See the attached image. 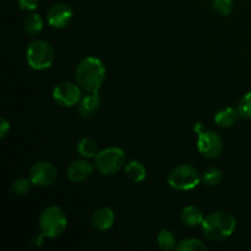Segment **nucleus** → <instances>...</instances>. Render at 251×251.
<instances>
[{
    "mask_svg": "<svg viewBox=\"0 0 251 251\" xmlns=\"http://www.w3.org/2000/svg\"><path fill=\"white\" fill-rule=\"evenodd\" d=\"M237 109L239 112L240 117L251 119V91L243 96L242 100L238 103Z\"/></svg>",
    "mask_w": 251,
    "mask_h": 251,
    "instance_id": "b1692460",
    "label": "nucleus"
},
{
    "mask_svg": "<svg viewBox=\"0 0 251 251\" xmlns=\"http://www.w3.org/2000/svg\"><path fill=\"white\" fill-rule=\"evenodd\" d=\"M157 244L164 251H171L176 248V235L168 229H162L157 235Z\"/></svg>",
    "mask_w": 251,
    "mask_h": 251,
    "instance_id": "aec40b11",
    "label": "nucleus"
},
{
    "mask_svg": "<svg viewBox=\"0 0 251 251\" xmlns=\"http://www.w3.org/2000/svg\"><path fill=\"white\" fill-rule=\"evenodd\" d=\"M167 181L174 190L189 191L195 189L201 183V176L194 166L180 164L172 169Z\"/></svg>",
    "mask_w": 251,
    "mask_h": 251,
    "instance_id": "39448f33",
    "label": "nucleus"
},
{
    "mask_svg": "<svg viewBox=\"0 0 251 251\" xmlns=\"http://www.w3.org/2000/svg\"><path fill=\"white\" fill-rule=\"evenodd\" d=\"M100 104V96L98 92L87 93L78 102L77 112L82 118H90L97 112Z\"/></svg>",
    "mask_w": 251,
    "mask_h": 251,
    "instance_id": "ddd939ff",
    "label": "nucleus"
},
{
    "mask_svg": "<svg viewBox=\"0 0 251 251\" xmlns=\"http://www.w3.org/2000/svg\"><path fill=\"white\" fill-rule=\"evenodd\" d=\"M68 227V217L59 206H48L39 216V229L47 238H56Z\"/></svg>",
    "mask_w": 251,
    "mask_h": 251,
    "instance_id": "20e7f679",
    "label": "nucleus"
},
{
    "mask_svg": "<svg viewBox=\"0 0 251 251\" xmlns=\"http://www.w3.org/2000/svg\"><path fill=\"white\" fill-rule=\"evenodd\" d=\"M213 9L222 16H229L234 9L233 0H213Z\"/></svg>",
    "mask_w": 251,
    "mask_h": 251,
    "instance_id": "5701e85b",
    "label": "nucleus"
},
{
    "mask_svg": "<svg viewBox=\"0 0 251 251\" xmlns=\"http://www.w3.org/2000/svg\"><path fill=\"white\" fill-rule=\"evenodd\" d=\"M76 83L86 93L98 92L105 80V66L100 59L87 56L75 69Z\"/></svg>",
    "mask_w": 251,
    "mask_h": 251,
    "instance_id": "f257e3e1",
    "label": "nucleus"
},
{
    "mask_svg": "<svg viewBox=\"0 0 251 251\" xmlns=\"http://www.w3.org/2000/svg\"><path fill=\"white\" fill-rule=\"evenodd\" d=\"M17 4L22 11L31 12L38 7L39 0H17Z\"/></svg>",
    "mask_w": 251,
    "mask_h": 251,
    "instance_id": "393cba45",
    "label": "nucleus"
},
{
    "mask_svg": "<svg viewBox=\"0 0 251 251\" xmlns=\"http://www.w3.org/2000/svg\"><path fill=\"white\" fill-rule=\"evenodd\" d=\"M81 91H82V88L77 83L63 81L54 87L53 100H55L56 104L61 105V107H74V105L78 104V102L82 98Z\"/></svg>",
    "mask_w": 251,
    "mask_h": 251,
    "instance_id": "0eeeda50",
    "label": "nucleus"
},
{
    "mask_svg": "<svg viewBox=\"0 0 251 251\" xmlns=\"http://www.w3.org/2000/svg\"><path fill=\"white\" fill-rule=\"evenodd\" d=\"M125 176L134 183H142L147 176L146 167L139 161H130L125 166Z\"/></svg>",
    "mask_w": 251,
    "mask_h": 251,
    "instance_id": "dca6fc26",
    "label": "nucleus"
},
{
    "mask_svg": "<svg viewBox=\"0 0 251 251\" xmlns=\"http://www.w3.org/2000/svg\"><path fill=\"white\" fill-rule=\"evenodd\" d=\"M126 156L119 147L100 150L95 157V168L103 176H113L125 166Z\"/></svg>",
    "mask_w": 251,
    "mask_h": 251,
    "instance_id": "423d86ee",
    "label": "nucleus"
},
{
    "mask_svg": "<svg viewBox=\"0 0 251 251\" xmlns=\"http://www.w3.org/2000/svg\"><path fill=\"white\" fill-rule=\"evenodd\" d=\"M93 173V166L86 159H76L68 167L66 176L73 183H82Z\"/></svg>",
    "mask_w": 251,
    "mask_h": 251,
    "instance_id": "9b49d317",
    "label": "nucleus"
},
{
    "mask_svg": "<svg viewBox=\"0 0 251 251\" xmlns=\"http://www.w3.org/2000/svg\"><path fill=\"white\" fill-rule=\"evenodd\" d=\"M115 222L114 211L110 207H100L93 212L91 217V225L98 232H105L110 229Z\"/></svg>",
    "mask_w": 251,
    "mask_h": 251,
    "instance_id": "f8f14e48",
    "label": "nucleus"
},
{
    "mask_svg": "<svg viewBox=\"0 0 251 251\" xmlns=\"http://www.w3.org/2000/svg\"><path fill=\"white\" fill-rule=\"evenodd\" d=\"M176 251H206L207 250V245L200 239L196 238H189V239H184L176 245Z\"/></svg>",
    "mask_w": 251,
    "mask_h": 251,
    "instance_id": "412c9836",
    "label": "nucleus"
},
{
    "mask_svg": "<svg viewBox=\"0 0 251 251\" xmlns=\"http://www.w3.org/2000/svg\"><path fill=\"white\" fill-rule=\"evenodd\" d=\"M76 151L83 158H95L100 150H98L95 140L90 139V137H83L76 145Z\"/></svg>",
    "mask_w": 251,
    "mask_h": 251,
    "instance_id": "f3484780",
    "label": "nucleus"
},
{
    "mask_svg": "<svg viewBox=\"0 0 251 251\" xmlns=\"http://www.w3.org/2000/svg\"><path fill=\"white\" fill-rule=\"evenodd\" d=\"M32 185V181L31 179H27V178H19L12 183L11 185V190L15 195L17 196H24L26 195L27 193L29 191Z\"/></svg>",
    "mask_w": 251,
    "mask_h": 251,
    "instance_id": "4be33fe9",
    "label": "nucleus"
},
{
    "mask_svg": "<svg viewBox=\"0 0 251 251\" xmlns=\"http://www.w3.org/2000/svg\"><path fill=\"white\" fill-rule=\"evenodd\" d=\"M239 112L238 109L233 107H226L222 109L218 110L215 114V123L221 127H229L233 124H235V122L239 118Z\"/></svg>",
    "mask_w": 251,
    "mask_h": 251,
    "instance_id": "4468645a",
    "label": "nucleus"
},
{
    "mask_svg": "<svg viewBox=\"0 0 251 251\" xmlns=\"http://www.w3.org/2000/svg\"><path fill=\"white\" fill-rule=\"evenodd\" d=\"M203 235L211 242H222L229 238L237 228V220L230 213L216 211L206 216L202 225Z\"/></svg>",
    "mask_w": 251,
    "mask_h": 251,
    "instance_id": "f03ea898",
    "label": "nucleus"
},
{
    "mask_svg": "<svg viewBox=\"0 0 251 251\" xmlns=\"http://www.w3.org/2000/svg\"><path fill=\"white\" fill-rule=\"evenodd\" d=\"M43 20L38 14H29L28 16L25 19L24 28L27 34L32 37H36L43 31Z\"/></svg>",
    "mask_w": 251,
    "mask_h": 251,
    "instance_id": "a211bd4d",
    "label": "nucleus"
},
{
    "mask_svg": "<svg viewBox=\"0 0 251 251\" xmlns=\"http://www.w3.org/2000/svg\"><path fill=\"white\" fill-rule=\"evenodd\" d=\"M55 59L53 46L44 39H36L26 49V61L34 70H46L50 68Z\"/></svg>",
    "mask_w": 251,
    "mask_h": 251,
    "instance_id": "7ed1b4c3",
    "label": "nucleus"
},
{
    "mask_svg": "<svg viewBox=\"0 0 251 251\" xmlns=\"http://www.w3.org/2000/svg\"><path fill=\"white\" fill-rule=\"evenodd\" d=\"M198 132L199 152L208 159L217 158L223 151V141L220 135L212 130H202Z\"/></svg>",
    "mask_w": 251,
    "mask_h": 251,
    "instance_id": "1a4fd4ad",
    "label": "nucleus"
},
{
    "mask_svg": "<svg viewBox=\"0 0 251 251\" xmlns=\"http://www.w3.org/2000/svg\"><path fill=\"white\" fill-rule=\"evenodd\" d=\"M28 178L32 184L39 188H47L55 183L58 178V169L53 163L48 161L37 162L29 169Z\"/></svg>",
    "mask_w": 251,
    "mask_h": 251,
    "instance_id": "6e6552de",
    "label": "nucleus"
},
{
    "mask_svg": "<svg viewBox=\"0 0 251 251\" xmlns=\"http://www.w3.org/2000/svg\"><path fill=\"white\" fill-rule=\"evenodd\" d=\"M44 238H46V235H44L43 233H37V234H34L33 237H32V244L36 245V247H41V245L43 244Z\"/></svg>",
    "mask_w": 251,
    "mask_h": 251,
    "instance_id": "bb28decb",
    "label": "nucleus"
},
{
    "mask_svg": "<svg viewBox=\"0 0 251 251\" xmlns=\"http://www.w3.org/2000/svg\"><path fill=\"white\" fill-rule=\"evenodd\" d=\"M223 174L222 171L216 167H208L203 171L202 176H201V181L207 186H216L222 181Z\"/></svg>",
    "mask_w": 251,
    "mask_h": 251,
    "instance_id": "6ab92c4d",
    "label": "nucleus"
},
{
    "mask_svg": "<svg viewBox=\"0 0 251 251\" xmlns=\"http://www.w3.org/2000/svg\"><path fill=\"white\" fill-rule=\"evenodd\" d=\"M74 16L73 9L68 4L56 2L47 12V21L53 28H64L69 26Z\"/></svg>",
    "mask_w": 251,
    "mask_h": 251,
    "instance_id": "9d476101",
    "label": "nucleus"
},
{
    "mask_svg": "<svg viewBox=\"0 0 251 251\" xmlns=\"http://www.w3.org/2000/svg\"><path fill=\"white\" fill-rule=\"evenodd\" d=\"M203 220V213L200 208L196 206H186L181 211V221L184 225L189 226V227H196V226L202 225Z\"/></svg>",
    "mask_w": 251,
    "mask_h": 251,
    "instance_id": "2eb2a0df",
    "label": "nucleus"
},
{
    "mask_svg": "<svg viewBox=\"0 0 251 251\" xmlns=\"http://www.w3.org/2000/svg\"><path fill=\"white\" fill-rule=\"evenodd\" d=\"M10 127H11V125H10L9 120L5 119V118H1L0 119V139H4L9 134Z\"/></svg>",
    "mask_w": 251,
    "mask_h": 251,
    "instance_id": "a878e982",
    "label": "nucleus"
}]
</instances>
